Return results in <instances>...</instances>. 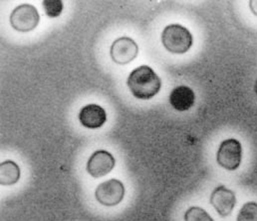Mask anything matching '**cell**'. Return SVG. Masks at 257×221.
I'll list each match as a JSON object with an SVG mask.
<instances>
[{
  "mask_svg": "<svg viewBox=\"0 0 257 221\" xmlns=\"http://www.w3.org/2000/svg\"><path fill=\"white\" fill-rule=\"evenodd\" d=\"M185 221H214L213 218L201 207L193 206L185 213Z\"/></svg>",
  "mask_w": 257,
  "mask_h": 221,
  "instance_id": "4fadbf2b",
  "label": "cell"
},
{
  "mask_svg": "<svg viewBox=\"0 0 257 221\" xmlns=\"http://www.w3.org/2000/svg\"><path fill=\"white\" fill-rule=\"evenodd\" d=\"M162 42L169 52L184 54L193 46V35L188 28L180 24H171L164 29Z\"/></svg>",
  "mask_w": 257,
  "mask_h": 221,
  "instance_id": "7a4b0ae2",
  "label": "cell"
},
{
  "mask_svg": "<svg viewBox=\"0 0 257 221\" xmlns=\"http://www.w3.org/2000/svg\"><path fill=\"white\" fill-rule=\"evenodd\" d=\"M236 221H257L256 202H246L239 210Z\"/></svg>",
  "mask_w": 257,
  "mask_h": 221,
  "instance_id": "7c38bea8",
  "label": "cell"
},
{
  "mask_svg": "<svg viewBox=\"0 0 257 221\" xmlns=\"http://www.w3.org/2000/svg\"><path fill=\"white\" fill-rule=\"evenodd\" d=\"M125 196V186L119 179H109L99 184L95 191L97 201L104 206H116Z\"/></svg>",
  "mask_w": 257,
  "mask_h": 221,
  "instance_id": "5b68a950",
  "label": "cell"
},
{
  "mask_svg": "<svg viewBox=\"0 0 257 221\" xmlns=\"http://www.w3.org/2000/svg\"><path fill=\"white\" fill-rule=\"evenodd\" d=\"M79 120L86 128H101L107 121V112L98 104H88L80 110Z\"/></svg>",
  "mask_w": 257,
  "mask_h": 221,
  "instance_id": "9c48e42d",
  "label": "cell"
},
{
  "mask_svg": "<svg viewBox=\"0 0 257 221\" xmlns=\"http://www.w3.org/2000/svg\"><path fill=\"white\" fill-rule=\"evenodd\" d=\"M20 175V168L14 161L6 160L0 164V184L2 186L17 183Z\"/></svg>",
  "mask_w": 257,
  "mask_h": 221,
  "instance_id": "8fae6325",
  "label": "cell"
},
{
  "mask_svg": "<svg viewBox=\"0 0 257 221\" xmlns=\"http://www.w3.org/2000/svg\"><path fill=\"white\" fill-rule=\"evenodd\" d=\"M254 91H255V93H256L257 95V79L256 81H255V84H254Z\"/></svg>",
  "mask_w": 257,
  "mask_h": 221,
  "instance_id": "2e32d148",
  "label": "cell"
},
{
  "mask_svg": "<svg viewBox=\"0 0 257 221\" xmlns=\"http://www.w3.org/2000/svg\"><path fill=\"white\" fill-rule=\"evenodd\" d=\"M139 53L138 44L130 37L123 36L116 39L110 50L113 61L120 65H125L132 62Z\"/></svg>",
  "mask_w": 257,
  "mask_h": 221,
  "instance_id": "ba28073f",
  "label": "cell"
},
{
  "mask_svg": "<svg viewBox=\"0 0 257 221\" xmlns=\"http://www.w3.org/2000/svg\"><path fill=\"white\" fill-rule=\"evenodd\" d=\"M42 5L46 15L50 18L60 16L63 10V2L61 0H44Z\"/></svg>",
  "mask_w": 257,
  "mask_h": 221,
  "instance_id": "5bb4252c",
  "label": "cell"
},
{
  "mask_svg": "<svg viewBox=\"0 0 257 221\" xmlns=\"http://www.w3.org/2000/svg\"><path fill=\"white\" fill-rule=\"evenodd\" d=\"M209 201L221 217H227L236 205V196L232 190L224 185H220L213 189Z\"/></svg>",
  "mask_w": 257,
  "mask_h": 221,
  "instance_id": "8992f818",
  "label": "cell"
},
{
  "mask_svg": "<svg viewBox=\"0 0 257 221\" xmlns=\"http://www.w3.org/2000/svg\"><path fill=\"white\" fill-rule=\"evenodd\" d=\"M169 101L177 111H188L194 105L195 94L189 86L180 85L172 90Z\"/></svg>",
  "mask_w": 257,
  "mask_h": 221,
  "instance_id": "30bf717a",
  "label": "cell"
},
{
  "mask_svg": "<svg viewBox=\"0 0 257 221\" xmlns=\"http://www.w3.org/2000/svg\"><path fill=\"white\" fill-rule=\"evenodd\" d=\"M40 16L35 6L21 4L17 6L10 15L11 26L19 32H29L35 29L39 23Z\"/></svg>",
  "mask_w": 257,
  "mask_h": 221,
  "instance_id": "277c9868",
  "label": "cell"
},
{
  "mask_svg": "<svg viewBox=\"0 0 257 221\" xmlns=\"http://www.w3.org/2000/svg\"><path fill=\"white\" fill-rule=\"evenodd\" d=\"M128 89L138 99L148 100L156 96L162 87V80L148 65L134 69L128 77Z\"/></svg>",
  "mask_w": 257,
  "mask_h": 221,
  "instance_id": "6da1fadb",
  "label": "cell"
},
{
  "mask_svg": "<svg viewBox=\"0 0 257 221\" xmlns=\"http://www.w3.org/2000/svg\"><path fill=\"white\" fill-rule=\"evenodd\" d=\"M249 7H250V9H251V11H252V13L254 14V15H256L257 16V1L256 0H251L250 2H249Z\"/></svg>",
  "mask_w": 257,
  "mask_h": 221,
  "instance_id": "9a60e30c",
  "label": "cell"
},
{
  "mask_svg": "<svg viewBox=\"0 0 257 221\" xmlns=\"http://www.w3.org/2000/svg\"><path fill=\"white\" fill-rule=\"evenodd\" d=\"M243 150L241 143L234 138H229L223 140L216 153V161L222 168L234 171L236 170L242 160Z\"/></svg>",
  "mask_w": 257,
  "mask_h": 221,
  "instance_id": "3957f363",
  "label": "cell"
},
{
  "mask_svg": "<svg viewBox=\"0 0 257 221\" xmlns=\"http://www.w3.org/2000/svg\"><path fill=\"white\" fill-rule=\"evenodd\" d=\"M116 165L115 157L107 150H97L87 162V171L94 178L109 174Z\"/></svg>",
  "mask_w": 257,
  "mask_h": 221,
  "instance_id": "52a82bcc",
  "label": "cell"
}]
</instances>
